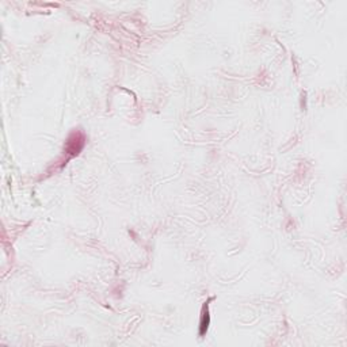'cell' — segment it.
Returning <instances> with one entry per match:
<instances>
[{"mask_svg":"<svg viewBox=\"0 0 347 347\" xmlns=\"http://www.w3.org/2000/svg\"><path fill=\"white\" fill-rule=\"evenodd\" d=\"M83 145H84V136L79 132H75V133H72L69 140L67 142V151L71 155H76L82 149Z\"/></svg>","mask_w":347,"mask_h":347,"instance_id":"obj_1","label":"cell"}]
</instances>
